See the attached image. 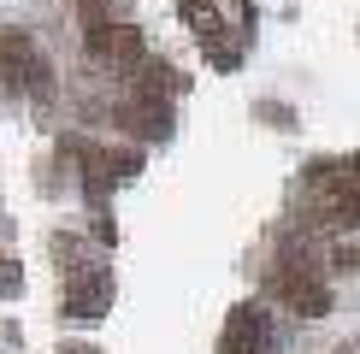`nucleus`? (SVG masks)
Masks as SVG:
<instances>
[{
  "instance_id": "0eeeda50",
  "label": "nucleus",
  "mask_w": 360,
  "mask_h": 354,
  "mask_svg": "<svg viewBox=\"0 0 360 354\" xmlns=\"http://www.w3.org/2000/svg\"><path fill=\"white\" fill-rule=\"evenodd\" d=\"M172 88H177V71H172V65H160V59H148V65L136 71V95L160 100V95H172Z\"/></svg>"
},
{
  "instance_id": "6e6552de",
  "label": "nucleus",
  "mask_w": 360,
  "mask_h": 354,
  "mask_svg": "<svg viewBox=\"0 0 360 354\" xmlns=\"http://www.w3.org/2000/svg\"><path fill=\"white\" fill-rule=\"evenodd\" d=\"M331 266H337V272H354V236H342V242H337Z\"/></svg>"
},
{
  "instance_id": "f257e3e1",
  "label": "nucleus",
  "mask_w": 360,
  "mask_h": 354,
  "mask_svg": "<svg viewBox=\"0 0 360 354\" xmlns=\"http://www.w3.org/2000/svg\"><path fill=\"white\" fill-rule=\"evenodd\" d=\"M0 77L18 83L24 95H41V100L53 95V65H48V53H41L24 29H6V36H0Z\"/></svg>"
},
{
  "instance_id": "1a4fd4ad",
  "label": "nucleus",
  "mask_w": 360,
  "mask_h": 354,
  "mask_svg": "<svg viewBox=\"0 0 360 354\" xmlns=\"http://www.w3.org/2000/svg\"><path fill=\"white\" fill-rule=\"evenodd\" d=\"M12 289H18V266L0 260V295H12Z\"/></svg>"
},
{
  "instance_id": "f03ea898",
  "label": "nucleus",
  "mask_w": 360,
  "mask_h": 354,
  "mask_svg": "<svg viewBox=\"0 0 360 354\" xmlns=\"http://www.w3.org/2000/svg\"><path fill=\"white\" fill-rule=\"evenodd\" d=\"M278 301L302 319H325L331 313V284L319 277V266H302V260H283L278 266Z\"/></svg>"
},
{
  "instance_id": "7ed1b4c3",
  "label": "nucleus",
  "mask_w": 360,
  "mask_h": 354,
  "mask_svg": "<svg viewBox=\"0 0 360 354\" xmlns=\"http://www.w3.org/2000/svg\"><path fill=\"white\" fill-rule=\"evenodd\" d=\"M83 48L101 65H130V59H142V29L124 18H83Z\"/></svg>"
},
{
  "instance_id": "20e7f679",
  "label": "nucleus",
  "mask_w": 360,
  "mask_h": 354,
  "mask_svg": "<svg viewBox=\"0 0 360 354\" xmlns=\"http://www.w3.org/2000/svg\"><path fill=\"white\" fill-rule=\"evenodd\" d=\"M278 343V331H272V319H266V307H231L224 313V331H219V354H272Z\"/></svg>"
},
{
  "instance_id": "423d86ee",
  "label": "nucleus",
  "mask_w": 360,
  "mask_h": 354,
  "mask_svg": "<svg viewBox=\"0 0 360 354\" xmlns=\"http://www.w3.org/2000/svg\"><path fill=\"white\" fill-rule=\"evenodd\" d=\"M112 307V272L107 266H71L65 277V313L71 319H101Z\"/></svg>"
},
{
  "instance_id": "39448f33",
  "label": "nucleus",
  "mask_w": 360,
  "mask_h": 354,
  "mask_svg": "<svg viewBox=\"0 0 360 354\" xmlns=\"http://www.w3.org/2000/svg\"><path fill=\"white\" fill-rule=\"evenodd\" d=\"M313 183H319V195L325 206H331V218L337 225H354V213H360V183H354V159H313Z\"/></svg>"
}]
</instances>
